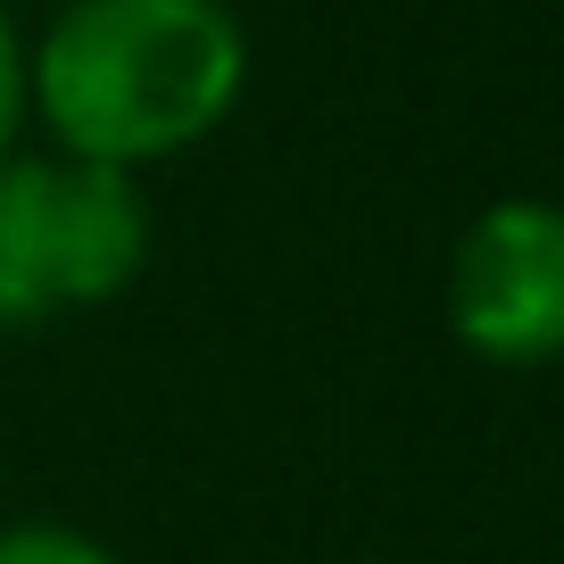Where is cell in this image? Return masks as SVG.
I'll return each mask as SVG.
<instances>
[{
	"label": "cell",
	"mask_w": 564,
	"mask_h": 564,
	"mask_svg": "<svg viewBox=\"0 0 564 564\" xmlns=\"http://www.w3.org/2000/svg\"><path fill=\"white\" fill-rule=\"evenodd\" d=\"M249 42L225 0H67L25 58V108L67 159L150 166L232 117Z\"/></svg>",
	"instance_id": "cell-1"
},
{
	"label": "cell",
	"mask_w": 564,
	"mask_h": 564,
	"mask_svg": "<svg viewBox=\"0 0 564 564\" xmlns=\"http://www.w3.org/2000/svg\"><path fill=\"white\" fill-rule=\"evenodd\" d=\"M150 258V199L124 166L0 159V324H51L117 300Z\"/></svg>",
	"instance_id": "cell-2"
},
{
	"label": "cell",
	"mask_w": 564,
	"mask_h": 564,
	"mask_svg": "<svg viewBox=\"0 0 564 564\" xmlns=\"http://www.w3.org/2000/svg\"><path fill=\"white\" fill-rule=\"evenodd\" d=\"M448 324L490 366L564 357V208L556 199H498L465 225L448 258Z\"/></svg>",
	"instance_id": "cell-3"
},
{
	"label": "cell",
	"mask_w": 564,
	"mask_h": 564,
	"mask_svg": "<svg viewBox=\"0 0 564 564\" xmlns=\"http://www.w3.org/2000/svg\"><path fill=\"white\" fill-rule=\"evenodd\" d=\"M0 564H117V556L67 523H9L0 531Z\"/></svg>",
	"instance_id": "cell-4"
},
{
	"label": "cell",
	"mask_w": 564,
	"mask_h": 564,
	"mask_svg": "<svg viewBox=\"0 0 564 564\" xmlns=\"http://www.w3.org/2000/svg\"><path fill=\"white\" fill-rule=\"evenodd\" d=\"M18 124H25V51H18V34H9V18H0V159H9Z\"/></svg>",
	"instance_id": "cell-5"
}]
</instances>
